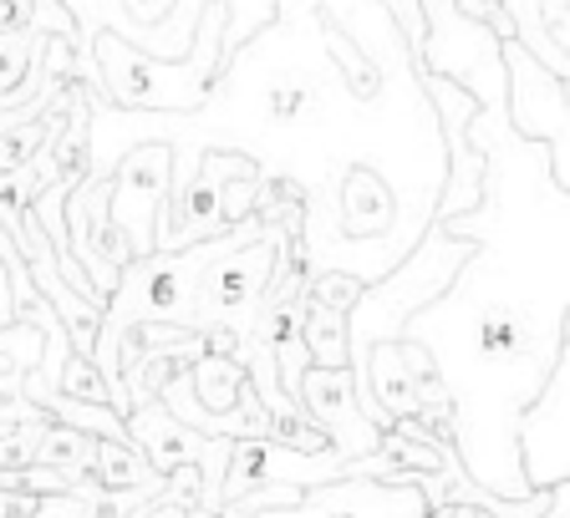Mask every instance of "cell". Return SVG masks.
Instances as JSON below:
<instances>
[{"label":"cell","instance_id":"obj_11","mask_svg":"<svg viewBox=\"0 0 570 518\" xmlns=\"http://www.w3.org/2000/svg\"><path fill=\"white\" fill-rule=\"evenodd\" d=\"M31 300H36V290L16 280L11 265L0 259V330L11 326V320H21V306H31Z\"/></svg>","mask_w":570,"mask_h":518},{"label":"cell","instance_id":"obj_12","mask_svg":"<svg viewBox=\"0 0 570 518\" xmlns=\"http://www.w3.org/2000/svg\"><path fill=\"white\" fill-rule=\"evenodd\" d=\"M82 514H87V504L77 494H51V498H41V504H36L31 518H82Z\"/></svg>","mask_w":570,"mask_h":518},{"label":"cell","instance_id":"obj_7","mask_svg":"<svg viewBox=\"0 0 570 518\" xmlns=\"http://www.w3.org/2000/svg\"><path fill=\"white\" fill-rule=\"evenodd\" d=\"M92 478H97V488H102V494H132V488L164 484V478L148 468V458H142L132 442H97Z\"/></svg>","mask_w":570,"mask_h":518},{"label":"cell","instance_id":"obj_8","mask_svg":"<svg viewBox=\"0 0 570 518\" xmlns=\"http://www.w3.org/2000/svg\"><path fill=\"white\" fill-rule=\"evenodd\" d=\"M301 341H306L311 366H336V371H352L346 366V316L332 306H321L306 295V320H301Z\"/></svg>","mask_w":570,"mask_h":518},{"label":"cell","instance_id":"obj_5","mask_svg":"<svg viewBox=\"0 0 570 518\" xmlns=\"http://www.w3.org/2000/svg\"><path fill=\"white\" fill-rule=\"evenodd\" d=\"M428 504L417 488L407 484H377V478H336V484L306 488L291 508H271V514L249 518H423ZM209 518V514H189Z\"/></svg>","mask_w":570,"mask_h":518},{"label":"cell","instance_id":"obj_2","mask_svg":"<svg viewBox=\"0 0 570 518\" xmlns=\"http://www.w3.org/2000/svg\"><path fill=\"white\" fill-rule=\"evenodd\" d=\"M128 427V442L148 458V468L158 478H168L174 468H194L199 472V494H194L189 514H219V484H225V468H229V442L225 437H204L194 427H184L178 417L164 412V401H142L122 417Z\"/></svg>","mask_w":570,"mask_h":518},{"label":"cell","instance_id":"obj_4","mask_svg":"<svg viewBox=\"0 0 570 518\" xmlns=\"http://www.w3.org/2000/svg\"><path fill=\"white\" fill-rule=\"evenodd\" d=\"M296 407L321 437H326V448L336 458H367L377 452V427L362 417L356 407V387H352V371H336V366H306V377L296 387Z\"/></svg>","mask_w":570,"mask_h":518},{"label":"cell","instance_id":"obj_6","mask_svg":"<svg viewBox=\"0 0 570 518\" xmlns=\"http://www.w3.org/2000/svg\"><path fill=\"white\" fill-rule=\"evenodd\" d=\"M550 504H556V488H550V494H530V498H494L463 478L449 494V504L428 508L423 518H546Z\"/></svg>","mask_w":570,"mask_h":518},{"label":"cell","instance_id":"obj_10","mask_svg":"<svg viewBox=\"0 0 570 518\" xmlns=\"http://www.w3.org/2000/svg\"><path fill=\"white\" fill-rule=\"evenodd\" d=\"M57 397H67V401H92V407H112L102 371H97L87 356H67V366H61V377H57Z\"/></svg>","mask_w":570,"mask_h":518},{"label":"cell","instance_id":"obj_9","mask_svg":"<svg viewBox=\"0 0 570 518\" xmlns=\"http://www.w3.org/2000/svg\"><path fill=\"white\" fill-rule=\"evenodd\" d=\"M92 452H97V437H87V432H77V427L51 422L47 417L31 462L36 468H57V472H92Z\"/></svg>","mask_w":570,"mask_h":518},{"label":"cell","instance_id":"obj_3","mask_svg":"<svg viewBox=\"0 0 570 518\" xmlns=\"http://www.w3.org/2000/svg\"><path fill=\"white\" fill-rule=\"evenodd\" d=\"M514 452H520V472L530 494H550V488L570 484V366L566 351L550 361L546 387L534 391V401L514 422Z\"/></svg>","mask_w":570,"mask_h":518},{"label":"cell","instance_id":"obj_1","mask_svg":"<svg viewBox=\"0 0 570 518\" xmlns=\"http://www.w3.org/2000/svg\"><path fill=\"white\" fill-rule=\"evenodd\" d=\"M291 229H261V225H235L229 245L204 265L199 285H194V330L199 336H229L235 341V361L255 336L261 320V300L271 290L275 259Z\"/></svg>","mask_w":570,"mask_h":518}]
</instances>
